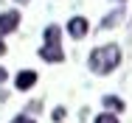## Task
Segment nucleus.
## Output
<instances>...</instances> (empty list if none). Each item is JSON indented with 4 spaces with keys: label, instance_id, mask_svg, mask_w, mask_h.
Here are the masks:
<instances>
[{
    "label": "nucleus",
    "instance_id": "obj_6",
    "mask_svg": "<svg viewBox=\"0 0 132 123\" xmlns=\"http://www.w3.org/2000/svg\"><path fill=\"white\" fill-rule=\"evenodd\" d=\"M121 20H124V11H121V8H115V11H110L104 20H101V25H98V28H104V31H107V28H115Z\"/></svg>",
    "mask_w": 132,
    "mask_h": 123
},
{
    "label": "nucleus",
    "instance_id": "obj_13",
    "mask_svg": "<svg viewBox=\"0 0 132 123\" xmlns=\"http://www.w3.org/2000/svg\"><path fill=\"white\" fill-rule=\"evenodd\" d=\"M112 3H124V0H112Z\"/></svg>",
    "mask_w": 132,
    "mask_h": 123
},
{
    "label": "nucleus",
    "instance_id": "obj_4",
    "mask_svg": "<svg viewBox=\"0 0 132 123\" xmlns=\"http://www.w3.org/2000/svg\"><path fill=\"white\" fill-rule=\"evenodd\" d=\"M17 25H20V11H3L0 14V39L9 36V34H14Z\"/></svg>",
    "mask_w": 132,
    "mask_h": 123
},
{
    "label": "nucleus",
    "instance_id": "obj_3",
    "mask_svg": "<svg viewBox=\"0 0 132 123\" xmlns=\"http://www.w3.org/2000/svg\"><path fill=\"white\" fill-rule=\"evenodd\" d=\"M87 34H90V23L84 17H70L68 20V36L70 39H84Z\"/></svg>",
    "mask_w": 132,
    "mask_h": 123
},
{
    "label": "nucleus",
    "instance_id": "obj_5",
    "mask_svg": "<svg viewBox=\"0 0 132 123\" xmlns=\"http://www.w3.org/2000/svg\"><path fill=\"white\" fill-rule=\"evenodd\" d=\"M34 84H37V73H34V70H20V73H17V78H14V87H17L20 92L31 90Z\"/></svg>",
    "mask_w": 132,
    "mask_h": 123
},
{
    "label": "nucleus",
    "instance_id": "obj_10",
    "mask_svg": "<svg viewBox=\"0 0 132 123\" xmlns=\"http://www.w3.org/2000/svg\"><path fill=\"white\" fill-rule=\"evenodd\" d=\"M62 118H65V109L56 106V109H53V120H62Z\"/></svg>",
    "mask_w": 132,
    "mask_h": 123
},
{
    "label": "nucleus",
    "instance_id": "obj_2",
    "mask_svg": "<svg viewBox=\"0 0 132 123\" xmlns=\"http://www.w3.org/2000/svg\"><path fill=\"white\" fill-rule=\"evenodd\" d=\"M39 59H45V62H62L65 59V50H62V28L59 25H48L45 31H42V48H39Z\"/></svg>",
    "mask_w": 132,
    "mask_h": 123
},
{
    "label": "nucleus",
    "instance_id": "obj_12",
    "mask_svg": "<svg viewBox=\"0 0 132 123\" xmlns=\"http://www.w3.org/2000/svg\"><path fill=\"white\" fill-rule=\"evenodd\" d=\"M3 53H6V45H3V39H0V56H3Z\"/></svg>",
    "mask_w": 132,
    "mask_h": 123
},
{
    "label": "nucleus",
    "instance_id": "obj_11",
    "mask_svg": "<svg viewBox=\"0 0 132 123\" xmlns=\"http://www.w3.org/2000/svg\"><path fill=\"white\" fill-rule=\"evenodd\" d=\"M6 78H9V70H6V67H3V64H0V84H3V81H6Z\"/></svg>",
    "mask_w": 132,
    "mask_h": 123
},
{
    "label": "nucleus",
    "instance_id": "obj_9",
    "mask_svg": "<svg viewBox=\"0 0 132 123\" xmlns=\"http://www.w3.org/2000/svg\"><path fill=\"white\" fill-rule=\"evenodd\" d=\"M11 123H37V120H34V118H28V115H17Z\"/></svg>",
    "mask_w": 132,
    "mask_h": 123
},
{
    "label": "nucleus",
    "instance_id": "obj_8",
    "mask_svg": "<svg viewBox=\"0 0 132 123\" xmlns=\"http://www.w3.org/2000/svg\"><path fill=\"white\" fill-rule=\"evenodd\" d=\"M93 123H118V115H112V112L107 109V112H101V115H96Z\"/></svg>",
    "mask_w": 132,
    "mask_h": 123
},
{
    "label": "nucleus",
    "instance_id": "obj_14",
    "mask_svg": "<svg viewBox=\"0 0 132 123\" xmlns=\"http://www.w3.org/2000/svg\"><path fill=\"white\" fill-rule=\"evenodd\" d=\"M17 3H28V0H17Z\"/></svg>",
    "mask_w": 132,
    "mask_h": 123
},
{
    "label": "nucleus",
    "instance_id": "obj_7",
    "mask_svg": "<svg viewBox=\"0 0 132 123\" xmlns=\"http://www.w3.org/2000/svg\"><path fill=\"white\" fill-rule=\"evenodd\" d=\"M104 106L110 112H124V101L115 98V95H104Z\"/></svg>",
    "mask_w": 132,
    "mask_h": 123
},
{
    "label": "nucleus",
    "instance_id": "obj_1",
    "mask_svg": "<svg viewBox=\"0 0 132 123\" xmlns=\"http://www.w3.org/2000/svg\"><path fill=\"white\" fill-rule=\"evenodd\" d=\"M118 64H121V48L118 45H98L87 56V67L96 75H110Z\"/></svg>",
    "mask_w": 132,
    "mask_h": 123
}]
</instances>
